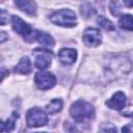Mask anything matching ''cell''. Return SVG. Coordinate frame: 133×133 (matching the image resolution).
I'll use <instances>...</instances> for the list:
<instances>
[{"mask_svg": "<svg viewBox=\"0 0 133 133\" xmlns=\"http://www.w3.org/2000/svg\"><path fill=\"white\" fill-rule=\"evenodd\" d=\"M70 113H71L72 117L78 123H83V122L89 121L95 116L94 107L89 103L82 101V100L77 101L72 104V106L70 108Z\"/></svg>", "mask_w": 133, "mask_h": 133, "instance_id": "cell-1", "label": "cell"}, {"mask_svg": "<svg viewBox=\"0 0 133 133\" xmlns=\"http://www.w3.org/2000/svg\"><path fill=\"white\" fill-rule=\"evenodd\" d=\"M50 21L57 26L74 27L77 24V17L71 9H60L50 16Z\"/></svg>", "mask_w": 133, "mask_h": 133, "instance_id": "cell-2", "label": "cell"}, {"mask_svg": "<svg viewBox=\"0 0 133 133\" xmlns=\"http://www.w3.org/2000/svg\"><path fill=\"white\" fill-rule=\"evenodd\" d=\"M26 122L28 127H42L47 125L48 123V116L46 112L38 107H34L28 110L26 115Z\"/></svg>", "mask_w": 133, "mask_h": 133, "instance_id": "cell-3", "label": "cell"}, {"mask_svg": "<svg viewBox=\"0 0 133 133\" xmlns=\"http://www.w3.org/2000/svg\"><path fill=\"white\" fill-rule=\"evenodd\" d=\"M33 56H34V65L39 70H44L50 65L53 58V53L48 49L35 48L33 50Z\"/></svg>", "mask_w": 133, "mask_h": 133, "instance_id": "cell-4", "label": "cell"}, {"mask_svg": "<svg viewBox=\"0 0 133 133\" xmlns=\"http://www.w3.org/2000/svg\"><path fill=\"white\" fill-rule=\"evenodd\" d=\"M34 82L35 85L43 90L52 88L56 84V78L55 76L50 72H38L34 76Z\"/></svg>", "mask_w": 133, "mask_h": 133, "instance_id": "cell-5", "label": "cell"}, {"mask_svg": "<svg viewBox=\"0 0 133 133\" xmlns=\"http://www.w3.org/2000/svg\"><path fill=\"white\" fill-rule=\"evenodd\" d=\"M82 41L87 47H97L101 44L102 35L97 28H87L83 32Z\"/></svg>", "mask_w": 133, "mask_h": 133, "instance_id": "cell-6", "label": "cell"}, {"mask_svg": "<svg viewBox=\"0 0 133 133\" xmlns=\"http://www.w3.org/2000/svg\"><path fill=\"white\" fill-rule=\"evenodd\" d=\"M11 25H12V29L23 35V36H28L32 33V28L29 24H27L24 20H22L20 17L18 16H12L11 17Z\"/></svg>", "mask_w": 133, "mask_h": 133, "instance_id": "cell-7", "label": "cell"}, {"mask_svg": "<svg viewBox=\"0 0 133 133\" xmlns=\"http://www.w3.org/2000/svg\"><path fill=\"white\" fill-rule=\"evenodd\" d=\"M106 105L113 110H122L126 105V96L122 91L115 92L107 102Z\"/></svg>", "mask_w": 133, "mask_h": 133, "instance_id": "cell-8", "label": "cell"}, {"mask_svg": "<svg viewBox=\"0 0 133 133\" xmlns=\"http://www.w3.org/2000/svg\"><path fill=\"white\" fill-rule=\"evenodd\" d=\"M58 58L59 61L63 64H72L76 61L77 52L72 48H62L58 52Z\"/></svg>", "mask_w": 133, "mask_h": 133, "instance_id": "cell-9", "label": "cell"}, {"mask_svg": "<svg viewBox=\"0 0 133 133\" xmlns=\"http://www.w3.org/2000/svg\"><path fill=\"white\" fill-rule=\"evenodd\" d=\"M15 4L20 10L28 15L33 16L36 12V5L32 0H15Z\"/></svg>", "mask_w": 133, "mask_h": 133, "instance_id": "cell-10", "label": "cell"}, {"mask_svg": "<svg viewBox=\"0 0 133 133\" xmlns=\"http://www.w3.org/2000/svg\"><path fill=\"white\" fill-rule=\"evenodd\" d=\"M34 38L43 46H46V47H53L54 46V39L53 37L46 33V32H43V31H39V30H35L34 31Z\"/></svg>", "mask_w": 133, "mask_h": 133, "instance_id": "cell-11", "label": "cell"}, {"mask_svg": "<svg viewBox=\"0 0 133 133\" xmlns=\"http://www.w3.org/2000/svg\"><path fill=\"white\" fill-rule=\"evenodd\" d=\"M32 70V66H31V62L29 60L28 57H22L21 60L19 61V63L15 66L14 71L15 73H18V74H29Z\"/></svg>", "mask_w": 133, "mask_h": 133, "instance_id": "cell-12", "label": "cell"}, {"mask_svg": "<svg viewBox=\"0 0 133 133\" xmlns=\"http://www.w3.org/2000/svg\"><path fill=\"white\" fill-rule=\"evenodd\" d=\"M61 108H62V101L59 99H54L46 105V111L49 114L57 113L61 110Z\"/></svg>", "mask_w": 133, "mask_h": 133, "instance_id": "cell-13", "label": "cell"}, {"mask_svg": "<svg viewBox=\"0 0 133 133\" xmlns=\"http://www.w3.org/2000/svg\"><path fill=\"white\" fill-rule=\"evenodd\" d=\"M118 25L121 28L129 31H133V16L131 15H124L121 17L118 21Z\"/></svg>", "mask_w": 133, "mask_h": 133, "instance_id": "cell-14", "label": "cell"}, {"mask_svg": "<svg viewBox=\"0 0 133 133\" xmlns=\"http://www.w3.org/2000/svg\"><path fill=\"white\" fill-rule=\"evenodd\" d=\"M16 119H18V113L14 112L11 117H9L6 122H1V131L2 132H8L11 131L15 128V124H16Z\"/></svg>", "mask_w": 133, "mask_h": 133, "instance_id": "cell-15", "label": "cell"}, {"mask_svg": "<svg viewBox=\"0 0 133 133\" xmlns=\"http://www.w3.org/2000/svg\"><path fill=\"white\" fill-rule=\"evenodd\" d=\"M98 23H99V25H100L102 28H104L105 30L110 31V30H113V29H114L113 23H112L110 20H108L107 18L103 17V16H100V17L98 18Z\"/></svg>", "mask_w": 133, "mask_h": 133, "instance_id": "cell-16", "label": "cell"}, {"mask_svg": "<svg viewBox=\"0 0 133 133\" xmlns=\"http://www.w3.org/2000/svg\"><path fill=\"white\" fill-rule=\"evenodd\" d=\"M94 12H95V9L92 8V6H91L90 4L86 3V4H84V5L81 6V14H82V16H84L85 18L90 17V15H92Z\"/></svg>", "mask_w": 133, "mask_h": 133, "instance_id": "cell-17", "label": "cell"}, {"mask_svg": "<svg viewBox=\"0 0 133 133\" xmlns=\"http://www.w3.org/2000/svg\"><path fill=\"white\" fill-rule=\"evenodd\" d=\"M109 7H110V11L112 12L113 16H118L121 14V6H119V3L115 0H112L109 4Z\"/></svg>", "mask_w": 133, "mask_h": 133, "instance_id": "cell-18", "label": "cell"}, {"mask_svg": "<svg viewBox=\"0 0 133 133\" xmlns=\"http://www.w3.org/2000/svg\"><path fill=\"white\" fill-rule=\"evenodd\" d=\"M6 22V11L4 9L1 10V25H4Z\"/></svg>", "mask_w": 133, "mask_h": 133, "instance_id": "cell-19", "label": "cell"}, {"mask_svg": "<svg viewBox=\"0 0 133 133\" xmlns=\"http://www.w3.org/2000/svg\"><path fill=\"white\" fill-rule=\"evenodd\" d=\"M124 4L127 7H133V0H124Z\"/></svg>", "mask_w": 133, "mask_h": 133, "instance_id": "cell-20", "label": "cell"}, {"mask_svg": "<svg viewBox=\"0 0 133 133\" xmlns=\"http://www.w3.org/2000/svg\"><path fill=\"white\" fill-rule=\"evenodd\" d=\"M124 115L133 118V111H126V112H124Z\"/></svg>", "mask_w": 133, "mask_h": 133, "instance_id": "cell-21", "label": "cell"}, {"mask_svg": "<svg viewBox=\"0 0 133 133\" xmlns=\"http://www.w3.org/2000/svg\"><path fill=\"white\" fill-rule=\"evenodd\" d=\"M122 131L123 132H127V131H133V128H130V127H124L123 129H122Z\"/></svg>", "mask_w": 133, "mask_h": 133, "instance_id": "cell-22", "label": "cell"}, {"mask_svg": "<svg viewBox=\"0 0 133 133\" xmlns=\"http://www.w3.org/2000/svg\"><path fill=\"white\" fill-rule=\"evenodd\" d=\"M1 35H2V38H1V42L3 43V42H4V32H1Z\"/></svg>", "mask_w": 133, "mask_h": 133, "instance_id": "cell-23", "label": "cell"}]
</instances>
